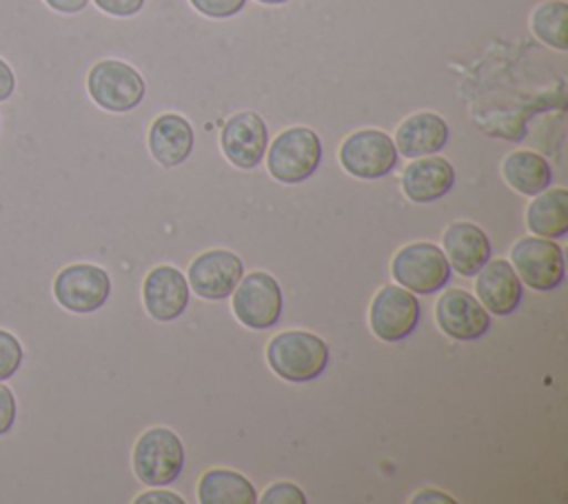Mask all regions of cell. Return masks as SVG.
Here are the masks:
<instances>
[{
  "label": "cell",
  "mask_w": 568,
  "mask_h": 504,
  "mask_svg": "<svg viewBox=\"0 0 568 504\" xmlns=\"http://www.w3.org/2000/svg\"><path fill=\"white\" fill-rule=\"evenodd\" d=\"M142 502H155V504H160V502H169V504H184V500L178 495V493H173V491H146V493H142V495H138L135 497V504H142Z\"/></svg>",
  "instance_id": "cell-29"
},
{
  "label": "cell",
  "mask_w": 568,
  "mask_h": 504,
  "mask_svg": "<svg viewBox=\"0 0 568 504\" xmlns=\"http://www.w3.org/2000/svg\"><path fill=\"white\" fill-rule=\"evenodd\" d=\"M390 273L410 293L428 295L444 289L450 280V264L437 244L413 242L393 255Z\"/></svg>",
  "instance_id": "cell-4"
},
{
  "label": "cell",
  "mask_w": 568,
  "mask_h": 504,
  "mask_svg": "<svg viewBox=\"0 0 568 504\" xmlns=\"http://www.w3.org/2000/svg\"><path fill=\"white\" fill-rule=\"evenodd\" d=\"M395 149L406 158L433 155L448 142V124L433 111H419L402 120L395 131Z\"/></svg>",
  "instance_id": "cell-19"
},
{
  "label": "cell",
  "mask_w": 568,
  "mask_h": 504,
  "mask_svg": "<svg viewBox=\"0 0 568 504\" xmlns=\"http://www.w3.org/2000/svg\"><path fill=\"white\" fill-rule=\"evenodd\" d=\"M111 293V278L95 264L64 266L53 280V295L71 313L98 311Z\"/></svg>",
  "instance_id": "cell-10"
},
{
  "label": "cell",
  "mask_w": 568,
  "mask_h": 504,
  "mask_svg": "<svg viewBox=\"0 0 568 504\" xmlns=\"http://www.w3.org/2000/svg\"><path fill=\"white\" fill-rule=\"evenodd\" d=\"M22 360H24V351L20 340L13 333L0 329V382L16 375Z\"/></svg>",
  "instance_id": "cell-24"
},
{
  "label": "cell",
  "mask_w": 568,
  "mask_h": 504,
  "mask_svg": "<svg viewBox=\"0 0 568 504\" xmlns=\"http://www.w3.org/2000/svg\"><path fill=\"white\" fill-rule=\"evenodd\" d=\"M455 184V169L442 155H422L406 164L402 189L408 200L424 204L444 198Z\"/></svg>",
  "instance_id": "cell-16"
},
{
  "label": "cell",
  "mask_w": 568,
  "mask_h": 504,
  "mask_svg": "<svg viewBox=\"0 0 568 504\" xmlns=\"http://www.w3.org/2000/svg\"><path fill=\"white\" fill-rule=\"evenodd\" d=\"M197 500L202 504H255L257 493L242 473L211 468L197 482Z\"/></svg>",
  "instance_id": "cell-22"
},
{
  "label": "cell",
  "mask_w": 568,
  "mask_h": 504,
  "mask_svg": "<svg viewBox=\"0 0 568 504\" xmlns=\"http://www.w3.org/2000/svg\"><path fill=\"white\" fill-rule=\"evenodd\" d=\"M16 422V397L9 386L0 384V435H7Z\"/></svg>",
  "instance_id": "cell-28"
},
{
  "label": "cell",
  "mask_w": 568,
  "mask_h": 504,
  "mask_svg": "<svg viewBox=\"0 0 568 504\" xmlns=\"http://www.w3.org/2000/svg\"><path fill=\"white\" fill-rule=\"evenodd\" d=\"M419 313V302L408 289L386 284L375 293L371 302L368 324L379 340L399 342L415 331Z\"/></svg>",
  "instance_id": "cell-9"
},
{
  "label": "cell",
  "mask_w": 568,
  "mask_h": 504,
  "mask_svg": "<svg viewBox=\"0 0 568 504\" xmlns=\"http://www.w3.org/2000/svg\"><path fill=\"white\" fill-rule=\"evenodd\" d=\"M448 264L462 275H475L490 260V240L475 222H453L442 238Z\"/></svg>",
  "instance_id": "cell-17"
},
{
  "label": "cell",
  "mask_w": 568,
  "mask_h": 504,
  "mask_svg": "<svg viewBox=\"0 0 568 504\" xmlns=\"http://www.w3.org/2000/svg\"><path fill=\"white\" fill-rule=\"evenodd\" d=\"M475 291L486 311L493 315H510L521 302V280L508 260H488L477 273Z\"/></svg>",
  "instance_id": "cell-15"
},
{
  "label": "cell",
  "mask_w": 568,
  "mask_h": 504,
  "mask_svg": "<svg viewBox=\"0 0 568 504\" xmlns=\"http://www.w3.org/2000/svg\"><path fill=\"white\" fill-rule=\"evenodd\" d=\"M142 300L153 320L171 322L189 304V282L175 266H155L144 278Z\"/></svg>",
  "instance_id": "cell-14"
},
{
  "label": "cell",
  "mask_w": 568,
  "mask_h": 504,
  "mask_svg": "<svg viewBox=\"0 0 568 504\" xmlns=\"http://www.w3.org/2000/svg\"><path fill=\"white\" fill-rule=\"evenodd\" d=\"M437 326L453 340H477L490 326V315L481 302L462 289H448L435 304Z\"/></svg>",
  "instance_id": "cell-13"
},
{
  "label": "cell",
  "mask_w": 568,
  "mask_h": 504,
  "mask_svg": "<svg viewBox=\"0 0 568 504\" xmlns=\"http://www.w3.org/2000/svg\"><path fill=\"white\" fill-rule=\"evenodd\" d=\"M266 360L273 373L286 382H311L328 364L326 342L311 331H284L271 337Z\"/></svg>",
  "instance_id": "cell-1"
},
{
  "label": "cell",
  "mask_w": 568,
  "mask_h": 504,
  "mask_svg": "<svg viewBox=\"0 0 568 504\" xmlns=\"http://www.w3.org/2000/svg\"><path fill=\"white\" fill-rule=\"evenodd\" d=\"M257 2H262V4H284L288 0H257Z\"/></svg>",
  "instance_id": "cell-33"
},
{
  "label": "cell",
  "mask_w": 568,
  "mask_h": 504,
  "mask_svg": "<svg viewBox=\"0 0 568 504\" xmlns=\"http://www.w3.org/2000/svg\"><path fill=\"white\" fill-rule=\"evenodd\" d=\"M13 89H16L13 71H11V67L0 58V102L9 100V95L13 93Z\"/></svg>",
  "instance_id": "cell-30"
},
{
  "label": "cell",
  "mask_w": 568,
  "mask_h": 504,
  "mask_svg": "<svg viewBox=\"0 0 568 504\" xmlns=\"http://www.w3.org/2000/svg\"><path fill=\"white\" fill-rule=\"evenodd\" d=\"M184 468L182 440L166 426L144 431L133 446V473L146 486H164Z\"/></svg>",
  "instance_id": "cell-3"
},
{
  "label": "cell",
  "mask_w": 568,
  "mask_h": 504,
  "mask_svg": "<svg viewBox=\"0 0 568 504\" xmlns=\"http://www.w3.org/2000/svg\"><path fill=\"white\" fill-rule=\"evenodd\" d=\"M510 262L519 280L535 291H552L564 280V251L550 238H521L510 249Z\"/></svg>",
  "instance_id": "cell-8"
},
{
  "label": "cell",
  "mask_w": 568,
  "mask_h": 504,
  "mask_svg": "<svg viewBox=\"0 0 568 504\" xmlns=\"http://www.w3.org/2000/svg\"><path fill=\"white\" fill-rule=\"evenodd\" d=\"M87 89L98 107L113 113H124L142 102L146 82L131 64L122 60H100L87 75Z\"/></svg>",
  "instance_id": "cell-5"
},
{
  "label": "cell",
  "mask_w": 568,
  "mask_h": 504,
  "mask_svg": "<svg viewBox=\"0 0 568 504\" xmlns=\"http://www.w3.org/2000/svg\"><path fill=\"white\" fill-rule=\"evenodd\" d=\"M566 20H568V4L564 0H546L532 11L530 29L548 47L566 51L568 49Z\"/></svg>",
  "instance_id": "cell-23"
},
{
  "label": "cell",
  "mask_w": 568,
  "mask_h": 504,
  "mask_svg": "<svg viewBox=\"0 0 568 504\" xmlns=\"http://www.w3.org/2000/svg\"><path fill=\"white\" fill-rule=\"evenodd\" d=\"M235 317L255 331L273 326L284 309V295L277 280L266 271H251L242 275L233 289Z\"/></svg>",
  "instance_id": "cell-6"
},
{
  "label": "cell",
  "mask_w": 568,
  "mask_h": 504,
  "mask_svg": "<svg viewBox=\"0 0 568 504\" xmlns=\"http://www.w3.org/2000/svg\"><path fill=\"white\" fill-rule=\"evenodd\" d=\"M195 133L184 115L162 113L151 122L149 151L155 162L171 169L182 164L193 151Z\"/></svg>",
  "instance_id": "cell-18"
},
{
  "label": "cell",
  "mask_w": 568,
  "mask_h": 504,
  "mask_svg": "<svg viewBox=\"0 0 568 504\" xmlns=\"http://www.w3.org/2000/svg\"><path fill=\"white\" fill-rule=\"evenodd\" d=\"M322 162L320 135L308 127H291L277 133L266 153L268 173L284 184L311 178Z\"/></svg>",
  "instance_id": "cell-2"
},
{
  "label": "cell",
  "mask_w": 568,
  "mask_h": 504,
  "mask_svg": "<svg viewBox=\"0 0 568 504\" xmlns=\"http://www.w3.org/2000/svg\"><path fill=\"white\" fill-rule=\"evenodd\" d=\"M501 175L521 195H537L552 182V169L548 160L535 151H513L501 162Z\"/></svg>",
  "instance_id": "cell-20"
},
{
  "label": "cell",
  "mask_w": 568,
  "mask_h": 504,
  "mask_svg": "<svg viewBox=\"0 0 568 504\" xmlns=\"http://www.w3.org/2000/svg\"><path fill=\"white\" fill-rule=\"evenodd\" d=\"M58 13H80L89 0H44Z\"/></svg>",
  "instance_id": "cell-31"
},
{
  "label": "cell",
  "mask_w": 568,
  "mask_h": 504,
  "mask_svg": "<svg viewBox=\"0 0 568 504\" xmlns=\"http://www.w3.org/2000/svg\"><path fill=\"white\" fill-rule=\"evenodd\" d=\"M242 275L244 262L235 253L226 249H211L189 264L186 282L195 295L204 300H224L233 293Z\"/></svg>",
  "instance_id": "cell-11"
},
{
  "label": "cell",
  "mask_w": 568,
  "mask_h": 504,
  "mask_svg": "<svg viewBox=\"0 0 568 504\" xmlns=\"http://www.w3.org/2000/svg\"><path fill=\"white\" fill-rule=\"evenodd\" d=\"M195 11H200L202 16L206 18H215V20H222V18H231L235 13H240L246 4V0H189Z\"/></svg>",
  "instance_id": "cell-26"
},
{
  "label": "cell",
  "mask_w": 568,
  "mask_h": 504,
  "mask_svg": "<svg viewBox=\"0 0 568 504\" xmlns=\"http://www.w3.org/2000/svg\"><path fill=\"white\" fill-rule=\"evenodd\" d=\"M262 504H304V491L293 482H275L260 497Z\"/></svg>",
  "instance_id": "cell-25"
},
{
  "label": "cell",
  "mask_w": 568,
  "mask_h": 504,
  "mask_svg": "<svg viewBox=\"0 0 568 504\" xmlns=\"http://www.w3.org/2000/svg\"><path fill=\"white\" fill-rule=\"evenodd\" d=\"M93 2L98 4V9L115 18L135 16L144 7V0H93Z\"/></svg>",
  "instance_id": "cell-27"
},
{
  "label": "cell",
  "mask_w": 568,
  "mask_h": 504,
  "mask_svg": "<svg viewBox=\"0 0 568 504\" xmlns=\"http://www.w3.org/2000/svg\"><path fill=\"white\" fill-rule=\"evenodd\" d=\"M397 149L388 133L379 129H359L339 147V164L346 173L362 180L388 175L397 164Z\"/></svg>",
  "instance_id": "cell-7"
},
{
  "label": "cell",
  "mask_w": 568,
  "mask_h": 504,
  "mask_svg": "<svg viewBox=\"0 0 568 504\" xmlns=\"http://www.w3.org/2000/svg\"><path fill=\"white\" fill-rule=\"evenodd\" d=\"M526 224L539 238H561L568 231V191H539L526 209Z\"/></svg>",
  "instance_id": "cell-21"
},
{
  "label": "cell",
  "mask_w": 568,
  "mask_h": 504,
  "mask_svg": "<svg viewBox=\"0 0 568 504\" xmlns=\"http://www.w3.org/2000/svg\"><path fill=\"white\" fill-rule=\"evenodd\" d=\"M268 129L255 111H240L231 115L220 133L224 158L237 169H253L266 153Z\"/></svg>",
  "instance_id": "cell-12"
},
{
  "label": "cell",
  "mask_w": 568,
  "mask_h": 504,
  "mask_svg": "<svg viewBox=\"0 0 568 504\" xmlns=\"http://www.w3.org/2000/svg\"><path fill=\"white\" fill-rule=\"evenodd\" d=\"M413 502H455L453 497L444 495L442 491H433V488H426V491H419V495L413 497Z\"/></svg>",
  "instance_id": "cell-32"
}]
</instances>
